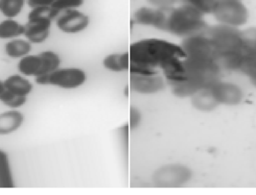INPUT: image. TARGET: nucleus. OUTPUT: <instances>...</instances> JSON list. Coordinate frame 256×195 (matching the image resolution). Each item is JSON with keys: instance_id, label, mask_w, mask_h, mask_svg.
Here are the masks:
<instances>
[{"instance_id": "nucleus-13", "label": "nucleus", "mask_w": 256, "mask_h": 195, "mask_svg": "<svg viewBox=\"0 0 256 195\" xmlns=\"http://www.w3.org/2000/svg\"><path fill=\"white\" fill-rule=\"evenodd\" d=\"M4 84L6 90L19 96H27L33 90L32 83L21 75H10L4 80Z\"/></svg>"}, {"instance_id": "nucleus-8", "label": "nucleus", "mask_w": 256, "mask_h": 195, "mask_svg": "<svg viewBox=\"0 0 256 195\" xmlns=\"http://www.w3.org/2000/svg\"><path fill=\"white\" fill-rule=\"evenodd\" d=\"M213 13L219 21L228 25H240L246 18V9L238 0H216Z\"/></svg>"}, {"instance_id": "nucleus-20", "label": "nucleus", "mask_w": 256, "mask_h": 195, "mask_svg": "<svg viewBox=\"0 0 256 195\" xmlns=\"http://www.w3.org/2000/svg\"><path fill=\"white\" fill-rule=\"evenodd\" d=\"M84 3L85 0H56L51 7L61 12L67 9H80Z\"/></svg>"}, {"instance_id": "nucleus-5", "label": "nucleus", "mask_w": 256, "mask_h": 195, "mask_svg": "<svg viewBox=\"0 0 256 195\" xmlns=\"http://www.w3.org/2000/svg\"><path fill=\"white\" fill-rule=\"evenodd\" d=\"M52 20L43 10L32 9L28 15V21L24 25V36L33 44H42L49 37Z\"/></svg>"}, {"instance_id": "nucleus-10", "label": "nucleus", "mask_w": 256, "mask_h": 195, "mask_svg": "<svg viewBox=\"0 0 256 195\" xmlns=\"http://www.w3.org/2000/svg\"><path fill=\"white\" fill-rule=\"evenodd\" d=\"M162 77L154 75H130V88L140 94H154L165 88Z\"/></svg>"}, {"instance_id": "nucleus-19", "label": "nucleus", "mask_w": 256, "mask_h": 195, "mask_svg": "<svg viewBox=\"0 0 256 195\" xmlns=\"http://www.w3.org/2000/svg\"><path fill=\"white\" fill-rule=\"evenodd\" d=\"M27 96H19L10 93L8 90H6L3 92L2 94L0 96V101L8 107L12 108H18L25 104L26 102Z\"/></svg>"}, {"instance_id": "nucleus-24", "label": "nucleus", "mask_w": 256, "mask_h": 195, "mask_svg": "<svg viewBox=\"0 0 256 195\" xmlns=\"http://www.w3.org/2000/svg\"><path fill=\"white\" fill-rule=\"evenodd\" d=\"M4 90H6V87H4V81H2L0 80V96L2 94Z\"/></svg>"}, {"instance_id": "nucleus-21", "label": "nucleus", "mask_w": 256, "mask_h": 195, "mask_svg": "<svg viewBox=\"0 0 256 195\" xmlns=\"http://www.w3.org/2000/svg\"><path fill=\"white\" fill-rule=\"evenodd\" d=\"M130 128L131 130L135 129L140 125L141 121V113L138 109L134 107H131L130 112Z\"/></svg>"}, {"instance_id": "nucleus-4", "label": "nucleus", "mask_w": 256, "mask_h": 195, "mask_svg": "<svg viewBox=\"0 0 256 195\" xmlns=\"http://www.w3.org/2000/svg\"><path fill=\"white\" fill-rule=\"evenodd\" d=\"M85 71L76 67L58 68L50 74L36 77V82L40 85H50L63 90H75L85 84Z\"/></svg>"}, {"instance_id": "nucleus-9", "label": "nucleus", "mask_w": 256, "mask_h": 195, "mask_svg": "<svg viewBox=\"0 0 256 195\" xmlns=\"http://www.w3.org/2000/svg\"><path fill=\"white\" fill-rule=\"evenodd\" d=\"M168 9L170 8L158 9L152 6H142L135 11L132 19L136 24L153 27L156 30L166 32L167 12Z\"/></svg>"}, {"instance_id": "nucleus-7", "label": "nucleus", "mask_w": 256, "mask_h": 195, "mask_svg": "<svg viewBox=\"0 0 256 195\" xmlns=\"http://www.w3.org/2000/svg\"><path fill=\"white\" fill-rule=\"evenodd\" d=\"M60 31L66 34H78L85 31L90 24V18L79 9L62 11L56 18Z\"/></svg>"}, {"instance_id": "nucleus-1", "label": "nucleus", "mask_w": 256, "mask_h": 195, "mask_svg": "<svg viewBox=\"0 0 256 195\" xmlns=\"http://www.w3.org/2000/svg\"><path fill=\"white\" fill-rule=\"evenodd\" d=\"M130 65L150 69H161L173 59H185L186 54L179 45L160 39H144L130 46Z\"/></svg>"}, {"instance_id": "nucleus-18", "label": "nucleus", "mask_w": 256, "mask_h": 195, "mask_svg": "<svg viewBox=\"0 0 256 195\" xmlns=\"http://www.w3.org/2000/svg\"><path fill=\"white\" fill-rule=\"evenodd\" d=\"M180 1H182L183 4L194 8L203 15L213 13L216 3V0H180Z\"/></svg>"}, {"instance_id": "nucleus-3", "label": "nucleus", "mask_w": 256, "mask_h": 195, "mask_svg": "<svg viewBox=\"0 0 256 195\" xmlns=\"http://www.w3.org/2000/svg\"><path fill=\"white\" fill-rule=\"evenodd\" d=\"M61 58L57 53L46 51L37 54L28 55L20 59L18 69L22 75L38 77L51 73L60 68Z\"/></svg>"}, {"instance_id": "nucleus-15", "label": "nucleus", "mask_w": 256, "mask_h": 195, "mask_svg": "<svg viewBox=\"0 0 256 195\" xmlns=\"http://www.w3.org/2000/svg\"><path fill=\"white\" fill-rule=\"evenodd\" d=\"M13 187H14V182L8 155L4 150L0 149V188Z\"/></svg>"}, {"instance_id": "nucleus-6", "label": "nucleus", "mask_w": 256, "mask_h": 195, "mask_svg": "<svg viewBox=\"0 0 256 195\" xmlns=\"http://www.w3.org/2000/svg\"><path fill=\"white\" fill-rule=\"evenodd\" d=\"M190 170L182 164H168L158 169L154 182L159 187H179L190 179Z\"/></svg>"}, {"instance_id": "nucleus-22", "label": "nucleus", "mask_w": 256, "mask_h": 195, "mask_svg": "<svg viewBox=\"0 0 256 195\" xmlns=\"http://www.w3.org/2000/svg\"><path fill=\"white\" fill-rule=\"evenodd\" d=\"M147 2L152 7L166 9V8L174 7L178 0H147Z\"/></svg>"}, {"instance_id": "nucleus-16", "label": "nucleus", "mask_w": 256, "mask_h": 195, "mask_svg": "<svg viewBox=\"0 0 256 195\" xmlns=\"http://www.w3.org/2000/svg\"><path fill=\"white\" fill-rule=\"evenodd\" d=\"M25 27L18 21L7 18L0 22V39H12L24 35Z\"/></svg>"}, {"instance_id": "nucleus-14", "label": "nucleus", "mask_w": 256, "mask_h": 195, "mask_svg": "<svg viewBox=\"0 0 256 195\" xmlns=\"http://www.w3.org/2000/svg\"><path fill=\"white\" fill-rule=\"evenodd\" d=\"M32 43L28 40L13 39L4 45V52L12 59L22 58L28 55L32 51Z\"/></svg>"}, {"instance_id": "nucleus-12", "label": "nucleus", "mask_w": 256, "mask_h": 195, "mask_svg": "<svg viewBox=\"0 0 256 195\" xmlns=\"http://www.w3.org/2000/svg\"><path fill=\"white\" fill-rule=\"evenodd\" d=\"M104 67L112 72H129L130 59L128 51L112 54L105 57L103 60Z\"/></svg>"}, {"instance_id": "nucleus-17", "label": "nucleus", "mask_w": 256, "mask_h": 195, "mask_svg": "<svg viewBox=\"0 0 256 195\" xmlns=\"http://www.w3.org/2000/svg\"><path fill=\"white\" fill-rule=\"evenodd\" d=\"M26 0H0V12L7 18L18 17L22 12Z\"/></svg>"}, {"instance_id": "nucleus-23", "label": "nucleus", "mask_w": 256, "mask_h": 195, "mask_svg": "<svg viewBox=\"0 0 256 195\" xmlns=\"http://www.w3.org/2000/svg\"><path fill=\"white\" fill-rule=\"evenodd\" d=\"M56 0H26L27 5L31 9L37 7H50L52 6Z\"/></svg>"}, {"instance_id": "nucleus-11", "label": "nucleus", "mask_w": 256, "mask_h": 195, "mask_svg": "<svg viewBox=\"0 0 256 195\" xmlns=\"http://www.w3.org/2000/svg\"><path fill=\"white\" fill-rule=\"evenodd\" d=\"M24 119V115L18 110L0 113V135L14 132L21 126Z\"/></svg>"}, {"instance_id": "nucleus-2", "label": "nucleus", "mask_w": 256, "mask_h": 195, "mask_svg": "<svg viewBox=\"0 0 256 195\" xmlns=\"http://www.w3.org/2000/svg\"><path fill=\"white\" fill-rule=\"evenodd\" d=\"M204 15L188 5L171 7L167 12L166 32L185 38L203 34L206 30Z\"/></svg>"}]
</instances>
